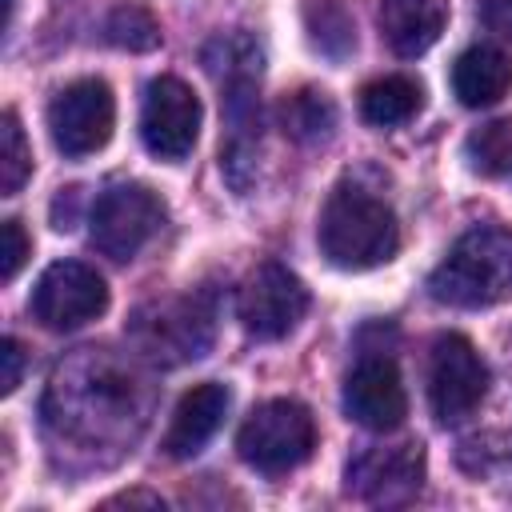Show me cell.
Returning a JSON list of instances; mask_svg holds the SVG:
<instances>
[{
  "instance_id": "obj_1",
  "label": "cell",
  "mask_w": 512,
  "mask_h": 512,
  "mask_svg": "<svg viewBox=\"0 0 512 512\" xmlns=\"http://www.w3.org/2000/svg\"><path fill=\"white\" fill-rule=\"evenodd\" d=\"M320 252L328 264L344 272H364L376 264H388L400 248V224L396 212L356 180H344L328 192L316 224Z\"/></svg>"
},
{
  "instance_id": "obj_2",
  "label": "cell",
  "mask_w": 512,
  "mask_h": 512,
  "mask_svg": "<svg viewBox=\"0 0 512 512\" xmlns=\"http://www.w3.org/2000/svg\"><path fill=\"white\" fill-rule=\"evenodd\" d=\"M428 296L448 308H492L512 300V228L464 232L428 276Z\"/></svg>"
},
{
  "instance_id": "obj_3",
  "label": "cell",
  "mask_w": 512,
  "mask_h": 512,
  "mask_svg": "<svg viewBox=\"0 0 512 512\" xmlns=\"http://www.w3.org/2000/svg\"><path fill=\"white\" fill-rule=\"evenodd\" d=\"M316 448V420L296 400H264L236 432V452L248 468L280 476L300 468Z\"/></svg>"
},
{
  "instance_id": "obj_4",
  "label": "cell",
  "mask_w": 512,
  "mask_h": 512,
  "mask_svg": "<svg viewBox=\"0 0 512 512\" xmlns=\"http://www.w3.org/2000/svg\"><path fill=\"white\" fill-rule=\"evenodd\" d=\"M160 224H164V200L148 184H132V180L104 188L88 212L92 248L116 264L132 260L160 232Z\"/></svg>"
},
{
  "instance_id": "obj_5",
  "label": "cell",
  "mask_w": 512,
  "mask_h": 512,
  "mask_svg": "<svg viewBox=\"0 0 512 512\" xmlns=\"http://www.w3.org/2000/svg\"><path fill=\"white\" fill-rule=\"evenodd\" d=\"M488 396V364L476 344L460 332H448L432 344L428 356V404L440 424L468 420Z\"/></svg>"
},
{
  "instance_id": "obj_6",
  "label": "cell",
  "mask_w": 512,
  "mask_h": 512,
  "mask_svg": "<svg viewBox=\"0 0 512 512\" xmlns=\"http://www.w3.org/2000/svg\"><path fill=\"white\" fill-rule=\"evenodd\" d=\"M108 308V284L96 268L80 260H56L44 268V276L32 288L28 312L48 332H72L96 320Z\"/></svg>"
},
{
  "instance_id": "obj_7",
  "label": "cell",
  "mask_w": 512,
  "mask_h": 512,
  "mask_svg": "<svg viewBox=\"0 0 512 512\" xmlns=\"http://www.w3.org/2000/svg\"><path fill=\"white\" fill-rule=\"evenodd\" d=\"M112 124H116V100L104 80H72L48 104L52 144L68 160L100 152L112 140Z\"/></svg>"
},
{
  "instance_id": "obj_8",
  "label": "cell",
  "mask_w": 512,
  "mask_h": 512,
  "mask_svg": "<svg viewBox=\"0 0 512 512\" xmlns=\"http://www.w3.org/2000/svg\"><path fill=\"white\" fill-rule=\"evenodd\" d=\"M308 312V288L296 272H288L276 260H264L252 268V276L240 288L236 316L248 336L256 340H280L288 336Z\"/></svg>"
},
{
  "instance_id": "obj_9",
  "label": "cell",
  "mask_w": 512,
  "mask_h": 512,
  "mask_svg": "<svg viewBox=\"0 0 512 512\" xmlns=\"http://www.w3.org/2000/svg\"><path fill=\"white\" fill-rule=\"evenodd\" d=\"M200 136V100L176 76H156L140 108V140L152 156L176 164L196 148Z\"/></svg>"
},
{
  "instance_id": "obj_10",
  "label": "cell",
  "mask_w": 512,
  "mask_h": 512,
  "mask_svg": "<svg viewBox=\"0 0 512 512\" xmlns=\"http://www.w3.org/2000/svg\"><path fill=\"white\" fill-rule=\"evenodd\" d=\"M424 484V448L408 444H376L348 460L344 488L368 504H408Z\"/></svg>"
},
{
  "instance_id": "obj_11",
  "label": "cell",
  "mask_w": 512,
  "mask_h": 512,
  "mask_svg": "<svg viewBox=\"0 0 512 512\" xmlns=\"http://www.w3.org/2000/svg\"><path fill=\"white\" fill-rule=\"evenodd\" d=\"M260 76H232L220 80V116H224V140H220V172L232 184V192H248L256 180V152H260Z\"/></svg>"
},
{
  "instance_id": "obj_12",
  "label": "cell",
  "mask_w": 512,
  "mask_h": 512,
  "mask_svg": "<svg viewBox=\"0 0 512 512\" xmlns=\"http://www.w3.org/2000/svg\"><path fill=\"white\" fill-rule=\"evenodd\" d=\"M344 412L348 420L372 428V432H392L408 416V396L404 380L392 364V356H360L356 368L344 380Z\"/></svg>"
},
{
  "instance_id": "obj_13",
  "label": "cell",
  "mask_w": 512,
  "mask_h": 512,
  "mask_svg": "<svg viewBox=\"0 0 512 512\" xmlns=\"http://www.w3.org/2000/svg\"><path fill=\"white\" fill-rule=\"evenodd\" d=\"M136 336H140L144 352L156 356V360H164V364L196 360L212 344V304L200 300V296L172 300V304H164L156 312V320H144L140 316Z\"/></svg>"
},
{
  "instance_id": "obj_14",
  "label": "cell",
  "mask_w": 512,
  "mask_h": 512,
  "mask_svg": "<svg viewBox=\"0 0 512 512\" xmlns=\"http://www.w3.org/2000/svg\"><path fill=\"white\" fill-rule=\"evenodd\" d=\"M228 404H232V392L228 384H216V380H204L196 388H188L172 412V424L164 432V452L172 460H188L196 452H204V444L216 436V428L224 424L228 416Z\"/></svg>"
},
{
  "instance_id": "obj_15",
  "label": "cell",
  "mask_w": 512,
  "mask_h": 512,
  "mask_svg": "<svg viewBox=\"0 0 512 512\" xmlns=\"http://www.w3.org/2000/svg\"><path fill=\"white\" fill-rule=\"evenodd\" d=\"M448 24V0H380V36L404 60L424 56Z\"/></svg>"
},
{
  "instance_id": "obj_16",
  "label": "cell",
  "mask_w": 512,
  "mask_h": 512,
  "mask_svg": "<svg viewBox=\"0 0 512 512\" xmlns=\"http://www.w3.org/2000/svg\"><path fill=\"white\" fill-rule=\"evenodd\" d=\"M512 88V60L492 48V44H476L464 48L452 64V92L464 108H492L508 96Z\"/></svg>"
},
{
  "instance_id": "obj_17",
  "label": "cell",
  "mask_w": 512,
  "mask_h": 512,
  "mask_svg": "<svg viewBox=\"0 0 512 512\" xmlns=\"http://www.w3.org/2000/svg\"><path fill=\"white\" fill-rule=\"evenodd\" d=\"M300 20H304V32H308V44L324 60L344 64L356 52V24H352V16L340 0H304Z\"/></svg>"
},
{
  "instance_id": "obj_18",
  "label": "cell",
  "mask_w": 512,
  "mask_h": 512,
  "mask_svg": "<svg viewBox=\"0 0 512 512\" xmlns=\"http://www.w3.org/2000/svg\"><path fill=\"white\" fill-rule=\"evenodd\" d=\"M280 128L296 144H324L336 132V104L324 88H300L280 100Z\"/></svg>"
},
{
  "instance_id": "obj_19",
  "label": "cell",
  "mask_w": 512,
  "mask_h": 512,
  "mask_svg": "<svg viewBox=\"0 0 512 512\" xmlns=\"http://www.w3.org/2000/svg\"><path fill=\"white\" fill-rule=\"evenodd\" d=\"M420 104H424V92L408 76H380V80L364 84V92H360V112L376 128L408 124L420 112Z\"/></svg>"
},
{
  "instance_id": "obj_20",
  "label": "cell",
  "mask_w": 512,
  "mask_h": 512,
  "mask_svg": "<svg viewBox=\"0 0 512 512\" xmlns=\"http://www.w3.org/2000/svg\"><path fill=\"white\" fill-rule=\"evenodd\" d=\"M260 44L244 32H232V36H216L208 48H204V68L216 76V80H232V76H260Z\"/></svg>"
},
{
  "instance_id": "obj_21",
  "label": "cell",
  "mask_w": 512,
  "mask_h": 512,
  "mask_svg": "<svg viewBox=\"0 0 512 512\" xmlns=\"http://www.w3.org/2000/svg\"><path fill=\"white\" fill-rule=\"evenodd\" d=\"M464 160L480 176H500L512 164V120H492L464 140Z\"/></svg>"
},
{
  "instance_id": "obj_22",
  "label": "cell",
  "mask_w": 512,
  "mask_h": 512,
  "mask_svg": "<svg viewBox=\"0 0 512 512\" xmlns=\"http://www.w3.org/2000/svg\"><path fill=\"white\" fill-rule=\"evenodd\" d=\"M104 36L124 52H152L160 44V24L152 20V12L136 4H116L104 20Z\"/></svg>"
},
{
  "instance_id": "obj_23",
  "label": "cell",
  "mask_w": 512,
  "mask_h": 512,
  "mask_svg": "<svg viewBox=\"0 0 512 512\" xmlns=\"http://www.w3.org/2000/svg\"><path fill=\"white\" fill-rule=\"evenodd\" d=\"M28 176H32V148L24 140L16 112H4L0 116V192L16 196Z\"/></svg>"
},
{
  "instance_id": "obj_24",
  "label": "cell",
  "mask_w": 512,
  "mask_h": 512,
  "mask_svg": "<svg viewBox=\"0 0 512 512\" xmlns=\"http://www.w3.org/2000/svg\"><path fill=\"white\" fill-rule=\"evenodd\" d=\"M28 252H32V240H28V232L20 228V220H4V224H0V280H4V284L16 280V272L24 268Z\"/></svg>"
},
{
  "instance_id": "obj_25",
  "label": "cell",
  "mask_w": 512,
  "mask_h": 512,
  "mask_svg": "<svg viewBox=\"0 0 512 512\" xmlns=\"http://www.w3.org/2000/svg\"><path fill=\"white\" fill-rule=\"evenodd\" d=\"M0 364H4V372H0V392L8 396V392H16V384H20V376H24V348H20L16 336H4V344H0Z\"/></svg>"
},
{
  "instance_id": "obj_26",
  "label": "cell",
  "mask_w": 512,
  "mask_h": 512,
  "mask_svg": "<svg viewBox=\"0 0 512 512\" xmlns=\"http://www.w3.org/2000/svg\"><path fill=\"white\" fill-rule=\"evenodd\" d=\"M484 24L496 36L512 40V0H484Z\"/></svg>"
},
{
  "instance_id": "obj_27",
  "label": "cell",
  "mask_w": 512,
  "mask_h": 512,
  "mask_svg": "<svg viewBox=\"0 0 512 512\" xmlns=\"http://www.w3.org/2000/svg\"><path fill=\"white\" fill-rule=\"evenodd\" d=\"M112 504H148V508H164V500L152 496V492H124V496H112L108 508H112Z\"/></svg>"
}]
</instances>
